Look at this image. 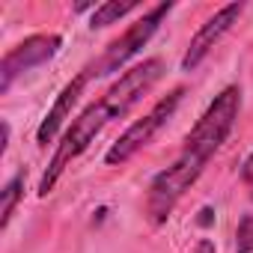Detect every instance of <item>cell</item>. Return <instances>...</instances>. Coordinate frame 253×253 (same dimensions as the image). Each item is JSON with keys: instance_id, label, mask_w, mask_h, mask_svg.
Masks as SVG:
<instances>
[{"instance_id": "1", "label": "cell", "mask_w": 253, "mask_h": 253, "mask_svg": "<svg viewBox=\"0 0 253 253\" xmlns=\"http://www.w3.org/2000/svg\"><path fill=\"white\" fill-rule=\"evenodd\" d=\"M113 119H119V116H116V110L110 107V101H107L104 95L95 98L92 104H86V107L72 119V125L63 131V137H60V143H57V149H54V155H51L45 173H42V179H39V197H48V194L57 188V182L63 179L66 167H72V161L89 149V143L101 134V128H104L107 122H113Z\"/></svg>"}, {"instance_id": "2", "label": "cell", "mask_w": 253, "mask_h": 253, "mask_svg": "<svg viewBox=\"0 0 253 253\" xmlns=\"http://www.w3.org/2000/svg\"><path fill=\"white\" fill-rule=\"evenodd\" d=\"M241 113V89L232 84V86H223L211 101L209 107L200 113V119L194 122V128L188 131L185 137V146L182 152L200 158L203 164L211 161V155L226 143V137L232 134L235 128V119Z\"/></svg>"}, {"instance_id": "3", "label": "cell", "mask_w": 253, "mask_h": 253, "mask_svg": "<svg viewBox=\"0 0 253 253\" xmlns=\"http://www.w3.org/2000/svg\"><path fill=\"white\" fill-rule=\"evenodd\" d=\"M203 170H206V164L200 158H194L188 152H179L170 167H164L161 173H155V179L146 188V203H143L146 220L152 226L167 223V217L173 214V209L179 206V200L191 191V185L203 176Z\"/></svg>"}, {"instance_id": "4", "label": "cell", "mask_w": 253, "mask_h": 253, "mask_svg": "<svg viewBox=\"0 0 253 253\" xmlns=\"http://www.w3.org/2000/svg\"><path fill=\"white\" fill-rule=\"evenodd\" d=\"M182 98H185V89L176 86V89L167 92L161 101H155V104L149 107V113H143L140 119H134L128 128H125V131L110 143V149L104 152V164H107V167H122V164H128L140 149H146V146L152 143V137L173 119V113H176V107L182 104Z\"/></svg>"}, {"instance_id": "5", "label": "cell", "mask_w": 253, "mask_h": 253, "mask_svg": "<svg viewBox=\"0 0 253 253\" xmlns=\"http://www.w3.org/2000/svg\"><path fill=\"white\" fill-rule=\"evenodd\" d=\"M170 9H173V3H155V6H152V9H146L134 24H128V30H125L122 36H116V39L101 51V57H95V63L86 69V72H89V78L113 75V72H119L125 63H128L134 54H140V48H143V45H149V39L158 33L161 21L170 15Z\"/></svg>"}, {"instance_id": "6", "label": "cell", "mask_w": 253, "mask_h": 253, "mask_svg": "<svg viewBox=\"0 0 253 253\" xmlns=\"http://www.w3.org/2000/svg\"><path fill=\"white\" fill-rule=\"evenodd\" d=\"M60 48H63V36L57 33H33L24 42H18L15 48H9L3 60H0V92L6 95L21 75L51 63Z\"/></svg>"}, {"instance_id": "7", "label": "cell", "mask_w": 253, "mask_h": 253, "mask_svg": "<svg viewBox=\"0 0 253 253\" xmlns=\"http://www.w3.org/2000/svg\"><path fill=\"white\" fill-rule=\"evenodd\" d=\"M161 75H164V63H161L158 57H149V60L137 63V66H131L128 72H125V75L104 92V98L110 101V107H113L116 116L122 119L125 113H128V110L161 81Z\"/></svg>"}, {"instance_id": "8", "label": "cell", "mask_w": 253, "mask_h": 253, "mask_svg": "<svg viewBox=\"0 0 253 253\" xmlns=\"http://www.w3.org/2000/svg\"><path fill=\"white\" fill-rule=\"evenodd\" d=\"M241 12H244V3H226L211 18H206V24H200V30L188 42V51L182 57V72H194L211 54V48L232 30V24L241 18Z\"/></svg>"}, {"instance_id": "9", "label": "cell", "mask_w": 253, "mask_h": 253, "mask_svg": "<svg viewBox=\"0 0 253 253\" xmlns=\"http://www.w3.org/2000/svg\"><path fill=\"white\" fill-rule=\"evenodd\" d=\"M86 81H89V72L84 69L81 75H75V78L60 89V95L54 98L51 110L45 113V119L39 122V128H36V143H39V146H48V143H54V140H57V134L63 131L66 119L72 116V107L78 104V98H81V92H84Z\"/></svg>"}, {"instance_id": "10", "label": "cell", "mask_w": 253, "mask_h": 253, "mask_svg": "<svg viewBox=\"0 0 253 253\" xmlns=\"http://www.w3.org/2000/svg\"><path fill=\"white\" fill-rule=\"evenodd\" d=\"M24 179H27L24 170H18L15 176L6 179L3 191H0V229H6V226H9V220H12L18 203L24 200Z\"/></svg>"}, {"instance_id": "11", "label": "cell", "mask_w": 253, "mask_h": 253, "mask_svg": "<svg viewBox=\"0 0 253 253\" xmlns=\"http://www.w3.org/2000/svg\"><path fill=\"white\" fill-rule=\"evenodd\" d=\"M137 9V3H119V0H107V3H98V6H92V15H89V27L92 30H101V27H110V24H116L119 18H125L128 12H134Z\"/></svg>"}, {"instance_id": "12", "label": "cell", "mask_w": 253, "mask_h": 253, "mask_svg": "<svg viewBox=\"0 0 253 253\" xmlns=\"http://www.w3.org/2000/svg\"><path fill=\"white\" fill-rule=\"evenodd\" d=\"M235 253H253V214H241L235 226Z\"/></svg>"}, {"instance_id": "13", "label": "cell", "mask_w": 253, "mask_h": 253, "mask_svg": "<svg viewBox=\"0 0 253 253\" xmlns=\"http://www.w3.org/2000/svg\"><path fill=\"white\" fill-rule=\"evenodd\" d=\"M241 182H244V188H247V194H250V200H253V152L244 158V164H241Z\"/></svg>"}, {"instance_id": "14", "label": "cell", "mask_w": 253, "mask_h": 253, "mask_svg": "<svg viewBox=\"0 0 253 253\" xmlns=\"http://www.w3.org/2000/svg\"><path fill=\"white\" fill-rule=\"evenodd\" d=\"M194 253H214V244H211L209 238H203V241H197V247H194Z\"/></svg>"}]
</instances>
